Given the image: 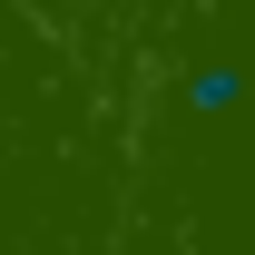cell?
I'll return each mask as SVG.
<instances>
[{"instance_id":"obj_1","label":"cell","mask_w":255,"mask_h":255,"mask_svg":"<svg viewBox=\"0 0 255 255\" xmlns=\"http://www.w3.org/2000/svg\"><path fill=\"white\" fill-rule=\"evenodd\" d=\"M236 89H246V79H236L226 59H206V69L187 79V108H196V118H226V108H236Z\"/></svg>"}]
</instances>
